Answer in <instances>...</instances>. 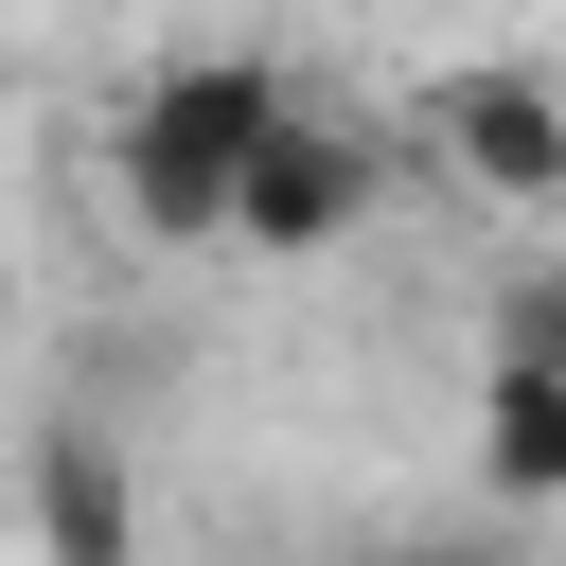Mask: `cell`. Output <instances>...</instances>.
<instances>
[{
	"mask_svg": "<svg viewBox=\"0 0 566 566\" xmlns=\"http://www.w3.org/2000/svg\"><path fill=\"white\" fill-rule=\"evenodd\" d=\"M35 513H53V566H142V495L106 442H53L35 460Z\"/></svg>",
	"mask_w": 566,
	"mask_h": 566,
	"instance_id": "5b68a950",
	"label": "cell"
},
{
	"mask_svg": "<svg viewBox=\"0 0 566 566\" xmlns=\"http://www.w3.org/2000/svg\"><path fill=\"white\" fill-rule=\"evenodd\" d=\"M389 566H531V548H495V531H442V548H389Z\"/></svg>",
	"mask_w": 566,
	"mask_h": 566,
	"instance_id": "52a82bcc",
	"label": "cell"
},
{
	"mask_svg": "<svg viewBox=\"0 0 566 566\" xmlns=\"http://www.w3.org/2000/svg\"><path fill=\"white\" fill-rule=\"evenodd\" d=\"M478 478H495V495H531V513L566 495V371H531V354H495V371H478Z\"/></svg>",
	"mask_w": 566,
	"mask_h": 566,
	"instance_id": "277c9868",
	"label": "cell"
},
{
	"mask_svg": "<svg viewBox=\"0 0 566 566\" xmlns=\"http://www.w3.org/2000/svg\"><path fill=\"white\" fill-rule=\"evenodd\" d=\"M495 354H531V371H566V248L495 283Z\"/></svg>",
	"mask_w": 566,
	"mask_h": 566,
	"instance_id": "8992f818",
	"label": "cell"
},
{
	"mask_svg": "<svg viewBox=\"0 0 566 566\" xmlns=\"http://www.w3.org/2000/svg\"><path fill=\"white\" fill-rule=\"evenodd\" d=\"M424 142H442L478 195L566 212V71H442V88H424Z\"/></svg>",
	"mask_w": 566,
	"mask_h": 566,
	"instance_id": "3957f363",
	"label": "cell"
},
{
	"mask_svg": "<svg viewBox=\"0 0 566 566\" xmlns=\"http://www.w3.org/2000/svg\"><path fill=\"white\" fill-rule=\"evenodd\" d=\"M371 195H389V159H371L336 106H283L265 159H248V195H230V248H283V265H301V248H354Z\"/></svg>",
	"mask_w": 566,
	"mask_h": 566,
	"instance_id": "7a4b0ae2",
	"label": "cell"
},
{
	"mask_svg": "<svg viewBox=\"0 0 566 566\" xmlns=\"http://www.w3.org/2000/svg\"><path fill=\"white\" fill-rule=\"evenodd\" d=\"M283 106H301V88H283L265 53H159V71L124 88V142H106L124 212H142L159 248H230V195H248V159H265Z\"/></svg>",
	"mask_w": 566,
	"mask_h": 566,
	"instance_id": "6da1fadb",
	"label": "cell"
}]
</instances>
